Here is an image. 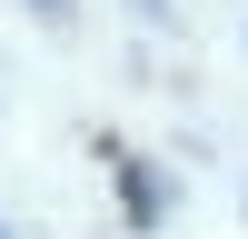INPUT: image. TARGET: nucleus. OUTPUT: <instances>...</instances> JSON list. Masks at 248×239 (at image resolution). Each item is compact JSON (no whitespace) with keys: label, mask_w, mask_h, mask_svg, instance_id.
Returning <instances> with one entry per match:
<instances>
[{"label":"nucleus","mask_w":248,"mask_h":239,"mask_svg":"<svg viewBox=\"0 0 248 239\" xmlns=\"http://www.w3.org/2000/svg\"><path fill=\"white\" fill-rule=\"evenodd\" d=\"M129 10H149V20H159V10H169V0H129Z\"/></svg>","instance_id":"2"},{"label":"nucleus","mask_w":248,"mask_h":239,"mask_svg":"<svg viewBox=\"0 0 248 239\" xmlns=\"http://www.w3.org/2000/svg\"><path fill=\"white\" fill-rule=\"evenodd\" d=\"M30 10H40V20H70V0H30Z\"/></svg>","instance_id":"1"}]
</instances>
